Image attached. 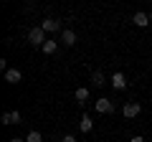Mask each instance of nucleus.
Returning <instances> with one entry per match:
<instances>
[{"label": "nucleus", "instance_id": "nucleus-17", "mask_svg": "<svg viewBox=\"0 0 152 142\" xmlns=\"http://www.w3.org/2000/svg\"><path fill=\"white\" fill-rule=\"evenodd\" d=\"M10 142H23V140H18V137H13V140H10Z\"/></svg>", "mask_w": 152, "mask_h": 142}, {"label": "nucleus", "instance_id": "nucleus-7", "mask_svg": "<svg viewBox=\"0 0 152 142\" xmlns=\"http://www.w3.org/2000/svg\"><path fill=\"white\" fill-rule=\"evenodd\" d=\"M20 79H23V74H20L18 69H8V71H5V81H8V84H18Z\"/></svg>", "mask_w": 152, "mask_h": 142}, {"label": "nucleus", "instance_id": "nucleus-5", "mask_svg": "<svg viewBox=\"0 0 152 142\" xmlns=\"http://www.w3.org/2000/svg\"><path fill=\"white\" fill-rule=\"evenodd\" d=\"M3 124H20V112H5L3 114Z\"/></svg>", "mask_w": 152, "mask_h": 142}, {"label": "nucleus", "instance_id": "nucleus-14", "mask_svg": "<svg viewBox=\"0 0 152 142\" xmlns=\"http://www.w3.org/2000/svg\"><path fill=\"white\" fill-rule=\"evenodd\" d=\"M26 142H43V137H41V132H28V137H26Z\"/></svg>", "mask_w": 152, "mask_h": 142}, {"label": "nucleus", "instance_id": "nucleus-10", "mask_svg": "<svg viewBox=\"0 0 152 142\" xmlns=\"http://www.w3.org/2000/svg\"><path fill=\"white\" fill-rule=\"evenodd\" d=\"M132 20H134V26L145 28L147 23H150V15H147V13H134V18H132Z\"/></svg>", "mask_w": 152, "mask_h": 142}, {"label": "nucleus", "instance_id": "nucleus-2", "mask_svg": "<svg viewBox=\"0 0 152 142\" xmlns=\"http://www.w3.org/2000/svg\"><path fill=\"white\" fill-rule=\"evenodd\" d=\"M96 112H102V114H109V112H114V104L109 102L107 97H102V99H96Z\"/></svg>", "mask_w": 152, "mask_h": 142}, {"label": "nucleus", "instance_id": "nucleus-18", "mask_svg": "<svg viewBox=\"0 0 152 142\" xmlns=\"http://www.w3.org/2000/svg\"><path fill=\"white\" fill-rule=\"evenodd\" d=\"M150 23H152V13H150Z\"/></svg>", "mask_w": 152, "mask_h": 142}, {"label": "nucleus", "instance_id": "nucleus-16", "mask_svg": "<svg viewBox=\"0 0 152 142\" xmlns=\"http://www.w3.org/2000/svg\"><path fill=\"white\" fill-rule=\"evenodd\" d=\"M129 142H145V140H142V137H132Z\"/></svg>", "mask_w": 152, "mask_h": 142}, {"label": "nucleus", "instance_id": "nucleus-12", "mask_svg": "<svg viewBox=\"0 0 152 142\" xmlns=\"http://www.w3.org/2000/svg\"><path fill=\"white\" fill-rule=\"evenodd\" d=\"M41 48H43V53H56V51H58V43H56V41H46Z\"/></svg>", "mask_w": 152, "mask_h": 142}, {"label": "nucleus", "instance_id": "nucleus-13", "mask_svg": "<svg viewBox=\"0 0 152 142\" xmlns=\"http://www.w3.org/2000/svg\"><path fill=\"white\" fill-rule=\"evenodd\" d=\"M91 81L96 84V86H104V84H107V81H104V74H102V71H94V76H91Z\"/></svg>", "mask_w": 152, "mask_h": 142}, {"label": "nucleus", "instance_id": "nucleus-6", "mask_svg": "<svg viewBox=\"0 0 152 142\" xmlns=\"http://www.w3.org/2000/svg\"><path fill=\"white\" fill-rule=\"evenodd\" d=\"M112 86H114V89H124V86H127V76L122 74V71H117V74L112 76Z\"/></svg>", "mask_w": 152, "mask_h": 142}, {"label": "nucleus", "instance_id": "nucleus-1", "mask_svg": "<svg viewBox=\"0 0 152 142\" xmlns=\"http://www.w3.org/2000/svg\"><path fill=\"white\" fill-rule=\"evenodd\" d=\"M28 41H31L33 46H43V43H46V31H43L41 26L31 28V33H28Z\"/></svg>", "mask_w": 152, "mask_h": 142}, {"label": "nucleus", "instance_id": "nucleus-15", "mask_svg": "<svg viewBox=\"0 0 152 142\" xmlns=\"http://www.w3.org/2000/svg\"><path fill=\"white\" fill-rule=\"evenodd\" d=\"M61 142H76V137L74 135H64V140H61Z\"/></svg>", "mask_w": 152, "mask_h": 142}, {"label": "nucleus", "instance_id": "nucleus-11", "mask_svg": "<svg viewBox=\"0 0 152 142\" xmlns=\"http://www.w3.org/2000/svg\"><path fill=\"white\" fill-rule=\"evenodd\" d=\"M74 97H76V102H79V104H84V102L89 99V89L79 86V89H76V94H74Z\"/></svg>", "mask_w": 152, "mask_h": 142}, {"label": "nucleus", "instance_id": "nucleus-3", "mask_svg": "<svg viewBox=\"0 0 152 142\" xmlns=\"http://www.w3.org/2000/svg\"><path fill=\"white\" fill-rule=\"evenodd\" d=\"M41 28H43L46 33H56L61 28V20H56V18H46V20L41 23Z\"/></svg>", "mask_w": 152, "mask_h": 142}, {"label": "nucleus", "instance_id": "nucleus-8", "mask_svg": "<svg viewBox=\"0 0 152 142\" xmlns=\"http://www.w3.org/2000/svg\"><path fill=\"white\" fill-rule=\"evenodd\" d=\"M61 41H64L66 46H74L76 43V33L71 31V28H66V31H61Z\"/></svg>", "mask_w": 152, "mask_h": 142}, {"label": "nucleus", "instance_id": "nucleus-4", "mask_svg": "<svg viewBox=\"0 0 152 142\" xmlns=\"http://www.w3.org/2000/svg\"><path fill=\"white\" fill-rule=\"evenodd\" d=\"M140 112H142L140 102H127V104H124V117H137Z\"/></svg>", "mask_w": 152, "mask_h": 142}, {"label": "nucleus", "instance_id": "nucleus-9", "mask_svg": "<svg viewBox=\"0 0 152 142\" xmlns=\"http://www.w3.org/2000/svg\"><path fill=\"white\" fill-rule=\"evenodd\" d=\"M79 127H81V132H91L94 130V119L89 114H84L81 119H79Z\"/></svg>", "mask_w": 152, "mask_h": 142}]
</instances>
